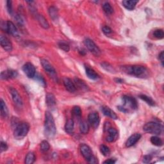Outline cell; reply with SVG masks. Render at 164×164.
<instances>
[{
    "instance_id": "41",
    "label": "cell",
    "mask_w": 164,
    "mask_h": 164,
    "mask_svg": "<svg viewBox=\"0 0 164 164\" xmlns=\"http://www.w3.org/2000/svg\"><path fill=\"white\" fill-rule=\"evenodd\" d=\"M102 31L104 33V34L106 35H109L111 34L112 33V30L108 26H105L102 28Z\"/></svg>"
},
{
    "instance_id": "34",
    "label": "cell",
    "mask_w": 164,
    "mask_h": 164,
    "mask_svg": "<svg viewBox=\"0 0 164 164\" xmlns=\"http://www.w3.org/2000/svg\"><path fill=\"white\" fill-rule=\"evenodd\" d=\"M50 149V145L47 141H43L40 143V151L43 153H46Z\"/></svg>"
},
{
    "instance_id": "45",
    "label": "cell",
    "mask_w": 164,
    "mask_h": 164,
    "mask_svg": "<svg viewBox=\"0 0 164 164\" xmlns=\"http://www.w3.org/2000/svg\"><path fill=\"white\" fill-rule=\"evenodd\" d=\"M116 160H113V159L110 158V159L105 160L103 163H107V164H113V163H116Z\"/></svg>"
},
{
    "instance_id": "22",
    "label": "cell",
    "mask_w": 164,
    "mask_h": 164,
    "mask_svg": "<svg viewBox=\"0 0 164 164\" xmlns=\"http://www.w3.org/2000/svg\"><path fill=\"white\" fill-rule=\"evenodd\" d=\"M46 103L48 107H53L56 105V101L55 96L51 93H47L46 96Z\"/></svg>"
},
{
    "instance_id": "26",
    "label": "cell",
    "mask_w": 164,
    "mask_h": 164,
    "mask_svg": "<svg viewBox=\"0 0 164 164\" xmlns=\"http://www.w3.org/2000/svg\"><path fill=\"white\" fill-rule=\"evenodd\" d=\"M80 131L82 134H87L89 132V125L86 121H81L80 122Z\"/></svg>"
},
{
    "instance_id": "29",
    "label": "cell",
    "mask_w": 164,
    "mask_h": 164,
    "mask_svg": "<svg viewBox=\"0 0 164 164\" xmlns=\"http://www.w3.org/2000/svg\"><path fill=\"white\" fill-rule=\"evenodd\" d=\"M35 161V155L33 152H30L27 154L24 162L27 164H32Z\"/></svg>"
},
{
    "instance_id": "38",
    "label": "cell",
    "mask_w": 164,
    "mask_h": 164,
    "mask_svg": "<svg viewBox=\"0 0 164 164\" xmlns=\"http://www.w3.org/2000/svg\"><path fill=\"white\" fill-rule=\"evenodd\" d=\"M15 20L16 21V22H17L18 24L19 27H23L24 26V19L21 16V15H20V14L16 15L15 16Z\"/></svg>"
},
{
    "instance_id": "17",
    "label": "cell",
    "mask_w": 164,
    "mask_h": 164,
    "mask_svg": "<svg viewBox=\"0 0 164 164\" xmlns=\"http://www.w3.org/2000/svg\"><path fill=\"white\" fill-rule=\"evenodd\" d=\"M141 138V135L139 133H134L131 135L126 142V146L130 147L134 146Z\"/></svg>"
},
{
    "instance_id": "40",
    "label": "cell",
    "mask_w": 164,
    "mask_h": 164,
    "mask_svg": "<svg viewBox=\"0 0 164 164\" xmlns=\"http://www.w3.org/2000/svg\"><path fill=\"white\" fill-rule=\"evenodd\" d=\"M6 9L7 11L10 14H12L13 13V9H12V1H7L6 2Z\"/></svg>"
},
{
    "instance_id": "36",
    "label": "cell",
    "mask_w": 164,
    "mask_h": 164,
    "mask_svg": "<svg viewBox=\"0 0 164 164\" xmlns=\"http://www.w3.org/2000/svg\"><path fill=\"white\" fill-rule=\"evenodd\" d=\"M101 65L102 68L106 71H109L110 72H114L115 71H116L112 65L107 62H103L101 64Z\"/></svg>"
},
{
    "instance_id": "23",
    "label": "cell",
    "mask_w": 164,
    "mask_h": 164,
    "mask_svg": "<svg viewBox=\"0 0 164 164\" xmlns=\"http://www.w3.org/2000/svg\"><path fill=\"white\" fill-rule=\"evenodd\" d=\"M122 5L124 7H125L126 9L128 10H133L135 6L138 3V1H135V0H125V1L122 2Z\"/></svg>"
},
{
    "instance_id": "43",
    "label": "cell",
    "mask_w": 164,
    "mask_h": 164,
    "mask_svg": "<svg viewBox=\"0 0 164 164\" xmlns=\"http://www.w3.org/2000/svg\"><path fill=\"white\" fill-rule=\"evenodd\" d=\"M8 149V146L6 143L2 141L1 142V146H0V151H1V153H3V151H6Z\"/></svg>"
},
{
    "instance_id": "25",
    "label": "cell",
    "mask_w": 164,
    "mask_h": 164,
    "mask_svg": "<svg viewBox=\"0 0 164 164\" xmlns=\"http://www.w3.org/2000/svg\"><path fill=\"white\" fill-rule=\"evenodd\" d=\"M49 14L53 21H56L59 19V11L55 6H52L49 8Z\"/></svg>"
},
{
    "instance_id": "24",
    "label": "cell",
    "mask_w": 164,
    "mask_h": 164,
    "mask_svg": "<svg viewBox=\"0 0 164 164\" xmlns=\"http://www.w3.org/2000/svg\"><path fill=\"white\" fill-rule=\"evenodd\" d=\"M75 129V122L73 119H69L65 125V132L69 134H72Z\"/></svg>"
},
{
    "instance_id": "42",
    "label": "cell",
    "mask_w": 164,
    "mask_h": 164,
    "mask_svg": "<svg viewBox=\"0 0 164 164\" xmlns=\"http://www.w3.org/2000/svg\"><path fill=\"white\" fill-rule=\"evenodd\" d=\"M153 157L151 154H147V155H145L144 158H143V162L145 163H150L151 161L152 160Z\"/></svg>"
},
{
    "instance_id": "5",
    "label": "cell",
    "mask_w": 164,
    "mask_h": 164,
    "mask_svg": "<svg viewBox=\"0 0 164 164\" xmlns=\"http://www.w3.org/2000/svg\"><path fill=\"white\" fill-rule=\"evenodd\" d=\"M80 151L84 158L90 163H97L98 160L93 154L91 147L85 144H82L80 146Z\"/></svg>"
},
{
    "instance_id": "30",
    "label": "cell",
    "mask_w": 164,
    "mask_h": 164,
    "mask_svg": "<svg viewBox=\"0 0 164 164\" xmlns=\"http://www.w3.org/2000/svg\"><path fill=\"white\" fill-rule=\"evenodd\" d=\"M103 11L107 15H111L113 13V9L112 5L106 2L103 5Z\"/></svg>"
},
{
    "instance_id": "37",
    "label": "cell",
    "mask_w": 164,
    "mask_h": 164,
    "mask_svg": "<svg viewBox=\"0 0 164 164\" xmlns=\"http://www.w3.org/2000/svg\"><path fill=\"white\" fill-rule=\"evenodd\" d=\"M153 36L158 39H162L164 37V32L161 29H158L154 31Z\"/></svg>"
},
{
    "instance_id": "39",
    "label": "cell",
    "mask_w": 164,
    "mask_h": 164,
    "mask_svg": "<svg viewBox=\"0 0 164 164\" xmlns=\"http://www.w3.org/2000/svg\"><path fill=\"white\" fill-rule=\"evenodd\" d=\"M35 80L39 81V83L41 84V85H43L44 87H46V81L44 79V78L42 76H40V75H35Z\"/></svg>"
},
{
    "instance_id": "16",
    "label": "cell",
    "mask_w": 164,
    "mask_h": 164,
    "mask_svg": "<svg viewBox=\"0 0 164 164\" xmlns=\"http://www.w3.org/2000/svg\"><path fill=\"white\" fill-rule=\"evenodd\" d=\"M64 87L70 92H75L76 91V87L74 82L69 78H65L63 80Z\"/></svg>"
},
{
    "instance_id": "21",
    "label": "cell",
    "mask_w": 164,
    "mask_h": 164,
    "mask_svg": "<svg viewBox=\"0 0 164 164\" xmlns=\"http://www.w3.org/2000/svg\"><path fill=\"white\" fill-rule=\"evenodd\" d=\"M74 83H75L76 88H78L81 90V91H87L88 90V87L85 83V81L78 78H75V80H74Z\"/></svg>"
},
{
    "instance_id": "14",
    "label": "cell",
    "mask_w": 164,
    "mask_h": 164,
    "mask_svg": "<svg viewBox=\"0 0 164 164\" xmlns=\"http://www.w3.org/2000/svg\"><path fill=\"white\" fill-rule=\"evenodd\" d=\"M18 72L13 69H7L1 72V79L3 80H6L10 79H14L18 76Z\"/></svg>"
},
{
    "instance_id": "15",
    "label": "cell",
    "mask_w": 164,
    "mask_h": 164,
    "mask_svg": "<svg viewBox=\"0 0 164 164\" xmlns=\"http://www.w3.org/2000/svg\"><path fill=\"white\" fill-rule=\"evenodd\" d=\"M0 43H1L2 47L6 51L10 52L12 50V44L9 39H8L6 37L2 35L0 37Z\"/></svg>"
},
{
    "instance_id": "2",
    "label": "cell",
    "mask_w": 164,
    "mask_h": 164,
    "mask_svg": "<svg viewBox=\"0 0 164 164\" xmlns=\"http://www.w3.org/2000/svg\"><path fill=\"white\" fill-rule=\"evenodd\" d=\"M125 72L128 75L135 76L137 78H145L148 76L149 72L147 68L142 65H132V66H125L123 68Z\"/></svg>"
},
{
    "instance_id": "19",
    "label": "cell",
    "mask_w": 164,
    "mask_h": 164,
    "mask_svg": "<svg viewBox=\"0 0 164 164\" xmlns=\"http://www.w3.org/2000/svg\"><path fill=\"white\" fill-rule=\"evenodd\" d=\"M85 69L86 75L88 77V78L93 80H96L100 78L99 75H97V73L93 69L88 66V65H85Z\"/></svg>"
},
{
    "instance_id": "28",
    "label": "cell",
    "mask_w": 164,
    "mask_h": 164,
    "mask_svg": "<svg viewBox=\"0 0 164 164\" xmlns=\"http://www.w3.org/2000/svg\"><path fill=\"white\" fill-rule=\"evenodd\" d=\"M139 97H140L142 100L144 101L147 105H150L151 106H154L156 105L155 101L152 99L151 97H149V96H147L146 95L141 94V95L139 96Z\"/></svg>"
},
{
    "instance_id": "11",
    "label": "cell",
    "mask_w": 164,
    "mask_h": 164,
    "mask_svg": "<svg viewBox=\"0 0 164 164\" xmlns=\"http://www.w3.org/2000/svg\"><path fill=\"white\" fill-rule=\"evenodd\" d=\"M9 91H10V93L12 96V100H13L14 104L17 106L18 107H19V108L22 107L23 105V102L22 100V98H21V96L19 95V92H18L17 90L12 87H10L9 88Z\"/></svg>"
},
{
    "instance_id": "13",
    "label": "cell",
    "mask_w": 164,
    "mask_h": 164,
    "mask_svg": "<svg viewBox=\"0 0 164 164\" xmlns=\"http://www.w3.org/2000/svg\"><path fill=\"white\" fill-rule=\"evenodd\" d=\"M88 121L89 124L91 125V126L94 128L96 129L100 125V116L97 112H92L91 113H89L88 116Z\"/></svg>"
},
{
    "instance_id": "9",
    "label": "cell",
    "mask_w": 164,
    "mask_h": 164,
    "mask_svg": "<svg viewBox=\"0 0 164 164\" xmlns=\"http://www.w3.org/2000/svg\"><path fill=\"white\" fill-rule=\"evenodd\" d=\"M5 30L9 35H12L15 37H18L19 36V31L15 27V24L10 21H8L5 23Z\"/></svg>"
},
{
    "instance_id": "20",
    "label": "cell",
    "mask_w": 164,
    "mask_h": 164,
    "mask_svg": "<svg viewBox=\"0 0 164 164\" xmlns=\"http://www.w3.org/2000/svg\"><path fill=\"white\" fill-rule=\"evenodd\" d=\"M35 18L37 20V21L39 22L40 25L44 29H48L50 28V24H49L47 21L46 20V19L44 17L43 15L37 14L35 15Z\"/></svg>"
},
{
    "instance_id": "1",
    "label": "cell",
    "mask_w": 164,
    "mask_h": 164,
    "mask_svg": "<svg viewBox=\"0 0 164 164\" xmlns=\"http://www.w3.org/2000/svg\"><path fill=\"white\" fill-rule=\"evenodd\" d=\"M56 132L54 118L50 112H46L44 121V135L47 138H52Z\"/></svg>"
},
{
    "instance_id": "6",
    "label": "cell",
    "mask_w": 164,
    "mask_h": 164,
    "mask_svg": "<svg viewBox=\"0 0 164 164\" xmlns=\"http://www.w3.org/2000/svg\"><path fill=\"white\" fill-rule=\"evenodd\" d=\"M144 132L154 135H160L163 132V126L157 122H149L144 126Z\"/></svg>"
},
{
    "instance_id": "46",
    "label": "cell",
    "mask_w": 164,
    "mask_h": 164,
    "mask_svg": "<svg viewBox=\"0 0 164 164\" xmlns=\"http://www.w3.org/2000/svg\"><path fill=\"white\" fill-rule=\"evenodd\" d=\"M115 81H116V82H117V83H119V84H121L122 83L123 81V80L122 79H120V78H116V79H115Z\"/></svg>"
},
{
    "instance_id": "47",
    "label": "cell",
    "mask_w": 164,
    "mask_h": 164,
    "mask_svg": "<svg viewBox=\"0 0 164 164\" xmlns=\"http://www.w3.org/2000/svg\"><path fill=\"white\" fill-rule=\"evenodd\" d=\"M79 52H80V53L81 55H85V52L84 50H81V51H80Z\"/></svg>"
},
{
    "instance_id": "10",
    "label": "cell",
    "mask_w": 164,
    "mask_h": 164,
    "mask_svg": "<svg viewBox=\"0 0 164 164\" xmlns=\"http://www.w3.org/2000/svg\"><path fill=\"white\" fill-rule=\"evenodd\" d=\"M105 131H106V132L108 133V135L106 137V141L108 142H113L117 141L119 137V133L116 129L109 126L107 127V128H105Z\"/></svg>"
},
{
    "instance_id": "31",
    "label": "cell",
    "mask_w": 164,
    "mask_h": 164,
    "mask_svg": "<svg viewBox=\"0 0 164 164\" xmlns=\"http://www.w3.org/2000/svg\"><path fill=\"white\" fill-rule=\"evenodd\" d=\"M72 116L76 119H80L81 117V110L80 109V106H74L72 110Z\"/></svg>"
},
{
    "instance_id": "32",
    "label": "cell",
    "mask_w": 164,
    "mask_h": 164,
    "mask_svg": "<svg viewBox=\"0 0 164 164\" xmlns=\"http://www.w3.org/2000/svg\"><path fill=\"white\" fill-rule=\"evenodd\" d=\"M150 141L151 142L156 146H158V147H160L163 145V141L160 138H159L157 136H153L150 139Z\"/></svg>"
},
{
    "instance_id": "7",
    "label": "cell",
    "mask_w": 164,
    "mask_h": 164,
    "mask_svg": "<svg viewBox=\"0 0 164 164\" xmlns=\"http://www.w3.org/2000/svg\"><path fill=\"white\" fill-rule=\"evenodd\" d=\"M40 64L42 65V66L46 72L48 76L51 78L53 80L56 81L57 80V75L56 71L55 69L53 67V65L50 63L48 60L46 59H41Z\"/></svg>"
},
{
    "instance_id": "33",
    "label": "cell",
    "mask_w": 164,
    "mask_h": 164,
    "mask_svg": "<svg viewBox=\"0 0 164 164\" xmlns=\"http://www.w3.org/2000/svg\"><path fill=\"white\" fill-rule=\"evenodd\" d=\"M100 150L102 154H103L105 157H109V156L111 153V151L108 146H106L104 144H102L100 146Z\"/></svg>"
},
{
    "instance_id": "35",
    "label": "cell",
    "mask_w": 164,
    "mask_h": 164,
    "mask_svg": "<svg viewBox=\"0 0 164 164\" xmlns=\"http://www.w3.org/2000/svg\"><path fill=\"white\" fill-rule=\"evenodd\" d=\"M59 47L65 52H69L70 50V46L69 44L64 42V41H60L59 43Z\"/></svg>"
},
{
    "instance_id": "3",
    "label": "cell",
    "mask_w": 164,
    "mask_h": 164,
    "mask_svg": "<svg viewBox=\"0 0 164 164\" xmlns=\"http://www.w3.org/2000/svg\"><path fill=\"white\" fill-rule=\"evenodd\" d=\"M123 105L117 106V109L124 113L129 112L130 110H135L138 108L137 100L134 97L129 96H123L122 97Z\"/></svg>"
},
{
    "instance_id": "44",
    "label": "cell",
    "mask_w": 164,
    "mask_h": 164,
    "mask_svg": "<svg viewBox=\"0 0 164 164\" xmlns=\"http://www.w3.org/2000/svg\"><path fill=\"white\" fill-rule=\"evenodd\" d=\"M163 58H164V56H163V51H162L158 55V59L160 60L162 65H163Z\"/></svg>"
},
{
    "instance_id": "4",
    "label": "cell",
    "mask_w": 164,
    "mask_h": 164,
    "mask_svg": "<svg viewBox=\"0 0 164 164\" xmlns=\"http://www.w3.org/2000/svg\"><path fill=\"white\" fill-rule=\"evenodd\" d=\"M30 125L27 122H21L15 126L14 131V137L17 140H21L29 132Z\"/></svg>"
},
{
    "instance_id": "12",
    "label": "cell",
    "mask_w": 164,
    "mask_h": 164,
    "mask_svg": "<svg viewBox=\"0 0 164 164\" xmlns=\"http://www.w3.org/2000/svg\"><path fill=\"white\" fill-rule=\"evenodd\" d=\"M23 71L29 78H34L36 75V70L34 65L28 62L23 65Z\"/></svg>"
},
{
    "instance_id": "18",
    "label": "cell",
    "mask_w": 164,
    "mask_h": 164,
    "mask_svg": "<svg viewBox=\"0 0 164 164\" xmlns=\"http://www.w3.org/2000/svg\"><path fill=\"white\" fill-rule=\"evenodd\" d=\"M101 110L105 116L109 117L112 119L116 120L118 119L117 115L115 113L112 109H110L108 106H103L101 108Z\"/></svg>"
},
{
    "instance_id": "8",
    "label": "cell",
    "mask_w": 164,
    "mask_h": 164,
    "mask_svg": "<svg viewBox=\"0 0 164 164\" xmlns=\"http://www.w3.org/2000/svg\"><path fill=\"white\" fill-rule=\"evenodd\" d=\"M84 44L88 50V51L92 53L96 56H99L101 55V50L93 40L90 39H85L84 40Z\"/></svg>"
},
{
    "instance_id": "27",
    "label": "cell",
    "mask_w": 164,
    "mask_h": 164,
    "mask_svg": "<svg viewBox=\"0 0 164 164\" xmlns=\"http://www.w3.org/2000/svg\"><path fill=\"white\" fill-rule=\"evenodd\" d=\"M0 109H1V116L3 118L7 117L9 115V110H8L7 106L5 103V101L1 99L0 100Z\"/></svg>"
}]
</instances>
